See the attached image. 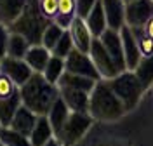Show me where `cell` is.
I'll list each match as a JSON object with an SVG mask.
<instances>
[{
  "label": "cell",
  "mask_w": 153,
  "mask_h": 146,
  "mask_svg": "<svg viewBox=\"0 0 153 146\" xmlns=\"http://www.w3.org/2000/svg\"><path fill=\"white\" fill-rule=\"evenodd\" d=\"M99 40L103 42V45L106 47V50L110 52V56L113 58L115 64L118 71H125L127 70V64H125V54H124V47H122V39H120V31L111 28H106Z\"/></svg>",
  "instance_id": "obj_10"
},
{
  "label": "cell",
  "mask_w": 153,
  "mask_h": 146,
  "mask_svg": "<svg viewBox=\"0 0 153 146\" xmlns=\"http://www.w3.org/2000/svg\"><path fill=\"white\" fill-rule=\"evenodd\" d=\"M0 145L2 146H33L28 136L19 134L18 130L7 127H0Z\"/></svg>",
  "instance_id": "obj_26"
},
{
  "label": "cell",
  "mask_w": 153,
  "mask_h": 146,
  "mask_svg": "<svg viewBox=\"0 0 153 146\" xmlns=\"http://www.w3.org/2000/svg\"><path fill=\"white\" fill-rule=\"evenodd\" d=\"M71 49H73L71 35H70V31H65V33L61 35V39L57 40V44L54 45V49H52V56H57V58H61V59H66V56L71 52Z\"/></svg>",
  "instance_id": "obj_30"
},
{
  "label": "cell",
  "mask_w": 153,
  "mask_h": 146,
  "mask_svg": "<svg viewBox=\"0 0 153 146\" xmlns=\"http://www.w3.org/2000/svg\"><path fill=\"white\" fill-rule=\"evenodd\" d=\"M143 31L148 35V37H152V39H153V16L146 21V24L143 26Z\"/></svg>",
  "instance_id": "obj_35"
},
{
  "label": "cell",
  "mask_w": 153,
  "mask_h": 146,
  "mask_svg": "<svg viewBox=\"0 0 153 146\" xmlns=\"http://www.w3.org/2000/svg\"><path fill=\"white\" fill-rule=\"evenodd\" d=\"M89 94L85 90L73 87H59V97L66 103L70 111L78 113H89Z\"/></svg>",
  "instance_id": "obj_13"
},
{
  "label": "cell",
  "mask_w": 153,
  "mask_h": 146,
  "mask_svg": "<svg viewBox=\"0 0 153 146\" xmlns=\"http://www.w3.org/2000/svg\"><path fill=\"white\" fill-rule=\"evenodd\" d=\"M75 2H76V16L85 19L87 14L92 10V7L96 5L97 0H75Z\"/></svg>",
  "instance_id": "obj_33"
},
{
  "label": "cell",
  "mask_w": 153,
  "mask_h": 146,
  "mask_svg": "<svg viewBox=\"0 0 153 146\" xmlns=\"http://www.w3.org/2000/svg\"><path fill=\"white\" fill-rule=\"evenodd\" d=\"M92 122H94V118L91 117L89 113L70 111L66 122L63 124L61 130L57 132L56 136L63 143V146H73L85 136V132L91 129Z\"/></svg>",
  "instance_id": "obj_5"
},
{
  "label": "cell",
  "mask_w": 153,
  "mask_h": 146,
  "mask_svg": "<svg viewBox=\"0 0 153 146\" xmlns=\"http://www.w3.org/2000/svg\"><path fill=\"white\" fill-rule=\"evenodd\" d=\"M120 39H122V47H124L127 70H131V71H132V70L137 66L139 59H141V52H139V47H137L136 35L132 33V30L125 24V26L120 28Z\"/></svg>",
  "instance_id": "obj_12"
},
{
  "label": "cell",
  "mask_w": 153,
  "mask_h": 146,
  "mask_svg": "<svg viewBox=\"0 0 153 146\" xmlns=\"http://www.w3.org/2000/svg\"><path fill=\"white\" fill-rule=\"evenodd\" d=\"M30 45H31V44H30L23 35L10 31L9 33V40H7V56L23 59L25 58V54H26V50L30 49Z\"/></svg>",
  "instance_id": "obj_25"
},
{
  "label": "cell",
  "mask_w": 153,
  "mask_h": 146,
  "mask_svg": "<svg viewBox=\"0 0 153 146\" xmlns=\"http://www.w3.org/2000/svg\"><path fill=\"white\" fill-rule=\"evenodd\" d=\"M9 30L5 24L0 23V59L7 56V40H9Z\"/></svg>",
  "instance_id": "obj_34"
},
{
  "label": "cell",
  "mask_w": 153,
  "mask_h": 146,
  "mask_svg": "<svg viewBox=\"0 0 153 146\" xmlns=\"http://www.w3.org/2000/svg\"><path fill=\"white\" fill-rule=\"evenodd\" d=\"M68 31H70V35H71V40H73V47L89 54L91 44H92V39H94V37H92L89 26H87L85 19L80 18V16H75L73 21H71V24L68 26Z\"/></svg>",
  "instance_id": "obj_11"
},
{
  "label": "cell",
  "mask_w": 153,
  "mask_h": 146,
  "mask_svg": "<svg viewBox=\"0 0 153 146\" xmlns=\"http://www.w3.org/2000/svg\"><path fill=\"white\" fill-rule=\"evenodd\" d=\"M89 56H91L96 70L99 71V75L103 78H113L115 75L120 73L118 68H117V64H115L113 58L110 56V52L106 50V47L103 45V42L99 40V37H94V39H92Z\"/></svg>",
  "instance_id": "obj_6"
},
{
  "label": "cell",
  "mask_w": 153,
  "mask_h": 146,
  "mask_svg": "<svg viewBox=\"0 0 153 146\" xmlns=\"http://www.w3.org/2000/svg\"><path fill=\"white\" fill-rule=\"evenodd\" d=\"M124 2H125V4H127V2H131V0H124Z\"/></svg>",
  "instance_id": "obj_38"
},
{
  "label": "cell",
  "mask_w": 153,
  "mask_h": 146,
  "mask_svg": "<svg viewBox=\"0 0 153 146\" xmlns=\"http://www.w3.org/2000/svg\"><path fill=\"white\" fill-rule=\"evenodd\" d=\"M101 2L106 14L108 28L120 31V28L125 26V2L124 0H101Z\"/></svg>",
  "instance_id": "obj_14"
},
{
  "label": "cell",
  "mask_w": 153,
  "mask_h": 146,
  "mask_svg": "<svg viewBox=\"0 0 153 146\" xmlns=\"http://www.w3.org/2000/svg\"><path fill=\"white\" fill-rule=\"evenodd\" d=\"M131 30H132V33L136 35L137 47H139V52H141V58L152 56L153 54V39L144 33L143 28H131Z\"/></svg>",
  "instance_id": "obj_29"
},
{
  "label": "cell",
  "mask_w": 153,
  "mask_h": 146,
  "mask_svg": "<svg viewBox=\"0 0 153 146\" xmlns=\"http://www.w3.org/2000/svg\"><path fill=\"white\" fill-rule=\"evenodd\" d=\"M96 82L94 78L89 77H82V75H75V73H70L65 70V73L59 78V87H73V89H80V90H85V92H91L94 89Z\"/></svg>",
  "instance_id": "obj_20"
},
{
  "label": "cell",
  "mask_w": 153,
  "mask_h": 146,
  "mask_svg": "<svg viewBox=\"0 0 153 146\" xmlns=\"http://www.w3.org/2000/svg\"><path fill=\"white\" fill-rule=\"evenodd\" d=\"M106 82L111 87V90L117 94V97L122 101V104L125 106L127 111L137 106V103L144 92V87L141 85L139 78L136 77L134 71H131V70L120 71L113 78H106Z\"/></svg>",
  "instance_id": "obj_4"
},
{
  "label": "cell",
  "mask_w": 153,
  "mask_h": 146,
  "mask_svg": "<svg viewBox=\"0 0 153 146\" xmlns=\"http://www.w3.org/2000/svg\"><path fill=\"white\" fill-rule=\"evenodd\" d=\"M0 146H2V145H0Z\"/></svg>",
  "instance_id": "obj_40"
},
{
  "label": "cell",
  "mask_w": 153,
  "mask_h": 146,
  "mask_svg": "<svg viewBox=\"0 0 153 146\" xmlns=\"http://www.w3.org/2000/svg\"><path fill=\"white\" fill-rule=\"evenodd\" d=\"M19 94L21 103L40 117L47 115L54 101L59 97V87H56V84H51L42 73L33 71L31 77L21 85Z\"/></svg>",
  "instance_id": "obj_1"
},
{
  "label": "cell",
  "mask_w": 153,
  "mask_h": 146,
  "mask_svg": "<svg viewBox=\"0 0 153 146\" xmlns=\"http://www.w3.org/2000/svg\"><path fill=\"white\" fill-rule=\"evenodd\" d=\"M16 90H18V89H16V84H14V82L5 75V73H2V71H0V99L12 96Z\"/></svg>",
  "instance_id": "obj_31"
},
{
  "label": "cell",
  "mask_w": 153,
  "mask_h": 146,
  "mask_svg": "<svg viewBox=\"0 0 153 146\" xmlns=\"http://www.w3.org/2000/svg\"><path fill=\"white\" fill-rule=\"evenodd\" d=\"M63 33H65V28H61L56 23H49L45 31H44V35H42V45L47 47L49 50H52Z\"/></svg>",
  "instance_id": "obj_28"
},
{
  "label": "cell",
  "mask_w": 153,
  "mask_h": 146,
  "mask_svg": "<svg viewBox=\"0 0 153 146\" xmlns=\"http://www.w3.org/2000/svg\"><path fill=\"white\" fill-rule=\"evenodd\" d=\"M44 146H63V143H61L59 139H52V137H51V139H49Z\"/></svg>",
  "instance_id": "obj_36"
},
{
  "label": "cell",
  "mask_w": 153,
  "mask_h": 146,
  "mask_svg": "<svg viewBox=\"0 0 153 146\" xmlns=\"http://www.w3.org/2000/svg\"><path fill=\"white\" fill-rule=\"evenodd\" d=\"M0 125H2V124H0Z\"/></svg>",
  "instance_id": "obj_39"
},
{
  "label": "cell",
  "mask_w": 153,
  "mask_h": 146,
  "mask_svg": "<svg viewBox=\"0 0 153 146\" xmlns=\"http://www.w3.org/2000/svg\"><path fill=\"white\" fill-rule=\"evenodd\" d=\"M25 61H26V64H28L30 68L33 70V71H37V73H44V70L47 66L49 59V49L44 47L42 44H38V45H30V49L26 50V54H25Z\"/></svg>",
  "instance_id": "obj_16"
},
{
  "label": "cell",
  "mask_w": 153,
  "mask_h": 146,
  "mask_svg": "<svg viewBox=\"0 0 153 146\" xmlns=\"http://www.w3.org/2000/svg\"><path fill=\"white\" fill-rule=\"evenodd\" d=\"M54 130H52V125L49 122L47 115H40L37 118V124L31 130V136H30V141L33 146H44L49 139L52 137Z\"/></svg>",
  "instance_id": "obj_19"
},
{
  "label": "cell",
  "mask_w": 153,
  "mask_h": 146,
  "mask_svg": "<svg viewBox=\"0 0 153 146\" xmlns=\"http://www.w3.org/2000/svg\"><path fill=\"white\" fill-rule=\"evenodd\" d=\"M68 115H70V108L66 106V103H65L61 97H57L56 101H54V104L51 106L49 113H47L49 122H51V125H52L54 134H57V132L61 130V127L66 122Z\"/></svg>",
  "instance_id": "obj_22"
},
{
  "label": "cell",
  "mask_w": 153,
  "mask_h": 146,
  "mask_svg": "<svg viewBox=\"0 0 153 146\" xmlns=\"http://www.w3.org/2000/svg\"><path fill=\"white\" fill-rule=\"evenodd\" d=\"M132 71L136 73V77L139 78V82H141V85L144 87V90L148 87H152L153 85V54L139 59L137 66Z\"/></svg>",
  "instance_id": "obj_24"
},
{
  "label": "cell",
  "mask_w": 153,
  "mask_h": 146,
  "mask_svg": "<svg viewBox=\"0 0 153 146\" xmlns=\"http://www.w3.org/2000/svg\"><path fill=\"white\" fill-rule=\"evenodd\" d=\"M65 70L70 71V73H75V75H82V77H89V78H94V80H99L101 75L99 71L96 70L94 63L91 56L87 52H82L78 49H71V52L66 56L65 59Z\"/></svg>",
  "instance_id": "obj_7"
},
{
  "label": "cell",
  "mask_w": 153,
  "mask_h": 146,
  "mask_svg": "<svg viewBox=\"0 0 153 146\" xmlns=\"http://www.w3.org/2000/svg\"><path fill=\"white\" fill-rule=\"evenodd\" d=\"M127 111L122 101L117 97L106 80H97L94 89L89 94V115L94 120L101 122H115L124 117Z\"/></svg>",
  "instance_id": "obj_2"
},
{
  "label": "cell",
  "mask_w": 153,
  "mask_h": 146,
  "mask_svg": "<svg viewBox=\"0 0 153 146\" xmlns=\"http://www.w3.org/2000/svg\"><path fill=\"white\" fill-rule=\"evenodd\" d=\"M63 73H65V59L57 58V56H51L47 66L44 70V77L47 78L51 84H57Z\"/></svg>",
  "instance_id": "obj_27"
},
{
  "label": "cell",
  "mask_w": 153,
  "mask_h": 146,
  "mask_svg": "<svg viewBox=\"0 0 153 146\" xmlns=\"http://www.w3.org/2000/svg\"><path fill=\"white\" fill-rule=\"evenodd\" d=\"M153 16V0H131L125 4V24L129 28H143Z\"/></svg>",
  "instance_id": "obj_8"
},
{
  "label": "cell",
  "mask_w": 153,
  "mask_h": 146,
  "mask_svg": "<svg viewBox=\"0 0 153 146\" xmlns=\"http://www.w3.org/2000/svg\"><path fill=\"white\" fill-rule=\"evenodd\" d=\"M37 118L38 115H35L31 110L25 106H19L18 111L14 113V117L10 120L9 127L10 129H14V130H18L19 134H23V136H31V130H33V127L37 124Z\"/></svg>",
  "instance_id": "obj_15"
},
{
  "label": "cell",
  "mask_w": 153,
  "mask_h": 146,
  "mask_svg": "<svg viewBox=\"0 0 153 146\" xmlns=\"http://www.w3.org/2000/svg\"><path fill=\"white\" fill-rule=\"evenodd\" d=\"M49 23L51 21L42 14V10L38 7V0H26L23 12L9 26V31L23 35L31 45H38L42 44V35Z\"/></svg>",
  "instance_id": "obj_3"
},
{
  "label": "cell",
  "mask_w": 153,
  "mask_h": 146,
  "mask_svg": "<svg viewBox=\"0 0 153 146\" xmlns=\"http://www.w3.org/2000/svg\"><path fill=\"white\" fill-rule=\"evenodd\" d=\"M26 5V0H0V23L10 26L19 18Z\"/></svg>",
  "instance_id": "obj_18"
},
{
  "label": "cell",
  "mask_w": 153,
  "mask_h": 146,
  "mask_svg": "<svg viewBox=\"0 0 153 146\" xmlns=\"http://www.w3.org/2000/svg\"><path fill=\"white\" fill-rule=\"evenodd\" d=\"M21 106V94L19 89L9 97L0 99V124L4 127H7L10 124V120L14 117V113L18 111V108Z\"/></svg>",
  "instance_id": "obj_21"
},
{
  "label": "cell",
  "mask_w": 153,
  "mask_h": 146,
  "mask_svg": "<svg viewBox=\"0 0 153 146\" xmlns=\"http://www.w3.org/2000/svg\"><path fill=\"white\" fill-rule=\"evenodd\" d=\"M94 146H120V145H115V143H97Z\"/></svg>",
  "instance_id": "obj_37"
},
{
  "label": "cell",
  "mask_w": 153,
  "mask_h": 146,
  "mask_svg": "<svg viewBox=\"0 0 153 146\" xmlns=\"http://www.w3.org/2000/svg\"><path fill=\"white\" fill-rule=\"evenodd\" d=\"M0 71L5 73L7 77L16 84V85H23L33 73V70L26 64L25 59L19 58H10V56H4L0 59Z\"/></svg>",
  "instance_id": "obj_9"
},
{
  "label": "cell",
  "mask_w": 153,
  "mask_h": 146,
  "mask_svg": "<svg viewBox=\"0 0 153 146\" xmlns=\"http://www.w3.org/2000/svg\"><path fill=\"white\" fill-rule=\"evenodd\" d=\"M38 7L47 19H54L57 14V0H38Z\"/></svg>",
  "instance_id": "obj_32"
},
{
  "label": "cell",
  "mask_w": 153,
  "mask_h": 146,
  "mask_svg": "<svg viewBox=\"0 0 153 146\" xmlns=\"http://www.w3.org/2000/svg\"><path fill=\"white\" fill-rule=\"evenodd\" d=\"M76 16V2L75 0H57V14L54 23L61 28H68L73 18Z\"/></svg>",
  "instance_id": "obj_23"
},
{
  "label": "cell",
  "mask_w": 153,
  "mask_h": 146,
  "mask_svg": "<svg viewBox=\"0 0 153 146\" xmlns=\"http://www.w3.org/2000/svg\"><path fill=\"white\" fill-rule=\"evenodd\" d=\"M85 23L92 37H101V33L108 28V23H106V14H105V9H103V2L97 0L96 5L92 7V10L87 14L85 18Z\"/></svg>",
  "instance_id": "obj_17"
}]
</instances>
